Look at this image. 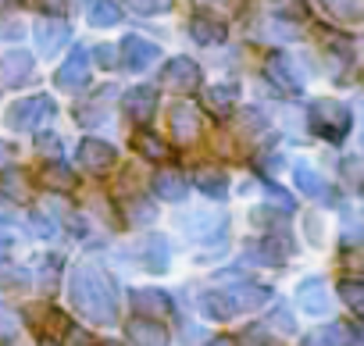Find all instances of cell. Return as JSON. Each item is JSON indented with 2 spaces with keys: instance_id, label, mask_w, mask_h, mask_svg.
I'll list each match as a JSON object with an SVG mask.
<instances>
[{
  "instance_id": "cell-17",
  "label": "cell",
  "mask_w": 364,
  "mask_h": 346,
  "mask_svg": "<svg viewBox=\"0 0 364 346\" xmlns=\"http://www.w3.org/2000/svg\"><path fill=\"white\" fill-rule=\"evenodd\" d=\"M236 100H240V86H236V82H218V86H211V90L204 93L208 111H211V114H218V118L232 114Z\"/></svg>"
},
{
  "instance_id": "cell-4",
  "label": "cell",
  "mask_w": 364,
  "mask_h": 346,
  "mask_svg": "<svg viewBox=\"0 0 364 346\" xmlns=\"http://www.w3.org/2000/svg\"><path fill=\"white\" fill-rule=\"evenodd\" d=\"M161 82L164 90H175V93H193L200 86V65L193 58H171L161 72Z\"/></svg>"
},
{
  "instance_id": "cell-47",
  "label": "cell",
  "mask_w": 364,
  "mask_h": 346,
  "mask_svg": "<svg viewBox=\"0 0 364 346\" xmlns=\"http://www.w3.org/2000/svg\"><path fill=\"white\" fill-rule=\"evenodd\" d=\"M8 157H15V146L11 143H0V161H8Z\"/></svg>"
},
{
  "instance_id": "cell-36",
  "label": "cell",
  "mask_w": 364,
  "mask_h": 346,
  "mask_svg": "<svg viewBox=\"0 0 364 346\" xmlns=\"http://www.w3.org/2000/svg\"><path fill=\"white\" fill-rule=\"evenodd\" d=\"M254 257H257V261H264V264H279V261H282L279 239H261V243H257V250H254Z\"/></svg>"
},
{
  "instance_id": "cell-12",
  "label": "cell",
  "mask_w": 364,
  "mask_h": 346,
  "mask_svg": "<svg viewBox=\"0 0 364 346\" xmlns=\"http://www.w3.org/2000/svg\"><path fill=\"white\" fill-rule=\"evenodd\" d=\"M33 75V54L26 50H8L0 58V82L4 86H22Z\"/></svg>"
},
{
  "instance_id": "cell-38",
  "label": "cell",
  "mask_w": 364,
  "mask_h": 346,
  "mask_svg": "<svg viewBox=\"0 0 364 346\" xmlns=\"http://www.w3.org/2000/svg\"><path fill=\"white\" fill-rule=\"evenodd\" d=\"M268 328H275V332H282V335H289V332H293L296 325H293V318H289V310H282V307H279V310H275V314L268 318Z\"/></svg>"
},
{
  "instance_id": "cell-44",
  "label": "cell",
  "mask_w": 364,
  "mask_h": 346,
  "mask_svg": "<svg viewBox=\"0 0 364 346\" xmlns=\"http://www.w3.org/2000/svg\"><path fill=\"white\" fill-rule=\"evenodd\" d=\"M261 125H264V118H261L257 111L243 114V129H247V132H254V136H257V132H261Z\"/></svg>"
},
{
  "instance_id": "cell-42",
  "label": "cell",
  "mask_w": 364,
  "mask_h": 346,
  "mask_svg": "<svg viewBox=\"0 0 364 346\" xmlns=\"http://www.w3.org/2000/svg\"><path fill=\"white\" fill-rule=\"evenodd\" d=\"M33 229L43 236V239H50L54 232H58V225H54V218H47V215H33Z\"/></svg>"
},
{
  "instance_id": "cell-27",
  "label": "cell",
  "mask_w": 364,
  "mask_h": 346,
  "mask_svg": "<svg viewBox=\"0 0 364 346\" xmlns=\"http://www.w3.org/2000/svg\"><path fill=\"white\" fill-rule=\"evenodd\" d=\"M321 8H325L332 18H339V22H357V18L364 15L360 0H321Z\"/></svg>"
},
{
  "instance_id": "cell-15",
  "label": "cell",
  "mask_w": 364,
  "mask_h": 346,
  "mask_svg": "<svg viewBox=\"0 0 364 346\" xmlns=\"http://www.w3.org/2000/svg\"><path fill=\"white\" fill-rule=\"evenodd\" d=\"M132 307H136V318L157 321V318H164L171 310V296L161 293V289H136L132 293Z\"/></svg>"
},
{
  "instance_id": "cell-18",
  "label": "cell",
  "mask_w": 364,
  "mask_h": 346,
  "mask_svg": "<svg viewBox=\"0 0 364 346\" xmlns=\"http://www.w3.org/2000/svg\"><path fill=\"white\" fill-rule=\"evenodd\" d=\"M193 186L204 197H211V200H225V193H229V179H225L222 168H197L193 171Z\"/></svg>"
},
{
  "instance_id": "cell-10",
  "label": "cell",
  "mask_w": 364,
  "mask_h": 346,
  "mask_svg": "<svg viewBox=\"0 0 364 346\" xmlns=\"http://www.w3.org/2000/svg\"><path fill=\"white\" fill-rule=\"evenodd\" d=\"M293 179H296L300 193H307L311 200H321V204H336V186H332L328 179H321L314 168H307V164H296V168H293Z\"/></svg>"
},
{
  "instance_id": "cell-9",
  "label": "cell",
  "mask_w": 364,
  "mask_h": 346,
  "mask_svg": "<svg viewBox=\"0 0 364 346\" xmlns=\"http://www.w3.org/2000/svg\"><path fill=\"white\" fill-rule=\"evenodd\" d=\"M122 107H125L129 121H136V125H146V121L154 118V111H157V93H154L150 86H132V90H125V100H122Z\"/></svg>"
},
{
  "instance_id": "cell-28",
  "label": "cell",
  "mask_w": 364,
  "mask_h": 346,
  "mask_svg": "<svg viewBox=\"0 0 364 346\" xmlns=\"http://www.w3.org/2000/svg\"><path fill=\"white\" fill-rule=\"evenodd\" d=\"M132 146H136L146 161H164V157H168V146H164L157 136H150V132H136V136H132Z\"/></svg>"
},
{
  "instance_id": "cell-21",
  "label": "cell",
  "mask_w": 364,
  "mask_h": 346,
  "mask_svg": "<svg viewBox=\"0 0 364 346\" xmlns=\"http://www.w3.org/2000/svg\"><path fill=\"white\" fill-rule=\"evenodd\" d=\"M154 193L161 197V200H171V204H178L182 197H186V179L178 175V171H157L154 175Z\"/></svg>"
},
{
  "instance_id": "cell-2",
  "label": "cell",
  "mask_w": 364,
  "mask_h": 346,
  "mask_svg": "<svg viewBox=\"0 0 364 346\" xmlns=\"http://www.w3.org/2000/svg\"><path fill=\"white\" fill-rule=\"evenodd\" d=\"M307 125H311L314 136H321V139H328V143H343L346 132H350V111H346V104L321 97V100H311V107H307Z\"/></svg>"
},
{
  "instance_id": "cell-45",
  "label": "cell",
  "mask_w": 364,
  "mask_h": 346,
  "mask_svg": "<svg viewBox=\"0 0 364 346\" xmlns=\"http://www.w3.org/2000/svg\"><path fill=\"white\" fill-rule=\"evenodd\" d=\"M343 171L350 175V183H357V157H346V161H343Z\"/></svg>"
},
{
  "instance_id": "cell-50",
  "label": "cell",
  "mask_w": 364,
  "mask_h": 346,
  "mask_svg": "<svg viewBox=\"0 0 364 346\" xmlns=\"http://www.w3.org/2000/svg\"><path fill=\"white\" fill-rule=\"evenodd\" d=\"M43 346H58V342H43Z\"/></svg>"
},
{
  "instance_id": "cell-43",
  "label": "cell",
  "mask_w": 364,
  "mask_h": 346,
  "mask_svg": "<svg viewBox=\"0 0 364 346\" xmlns=\"http://www.w3.org/2000/svg\"><path fill=\"white\" fill-rule=\"evenodd\" d=\"M36 146H40V153H54V157L61 153V143H58V136H40V139H36Z\"/></svg>"
},
{
  "instance_id": "cell-48",
  "label": "cell",
  "mask_w": 364,
  "mask_h": 346,
  "mask_svg": "<svg viewBox=\"0 0 364 346\" xmlns=\"http://www.w3.org/2000/svg\"><path fill=\"white\" fill-rule=\"evenodd\" d=\"M204 346H236L229 335H218V339H211V342H204Z\"/></svg>"
},
{
  "instance_id": "cell-5",
  "label": "cell",
  "mask_w": 364,
  "mask_h": 346,
  "mask_svg": "<svg viewBox=\"0 0 364 346\" xmlns=\"http://www.w3.org/2000/svg\"><path fill=\"white\" fill-rule=\"evenodd\" d=\"M157 58H161L157 43H150V40H143V36H125V40L118 43V61H122V68H129V72H143V68L154 65Z\"/></svg>"
},
{
  "instance_id": "cell-31",
  "label": "cell",
  "mask_w": 364,
  "mask_h": 346,
  "mask_svg": "<svg viewBox=\"0 0 364 346\" xmlns=\"http://www.w3.org/2000/svg\"><path fill=\"white\" fill-rule=\"evenodd\" d=\"M193 4H197L200 11H208V15H222V18L243 11V0H193ZM222 18H218V22H222Z\"/></svg>"
},
{
  "instance_id": "cell-32",
  "label": "cell",
  "mask_w": 364,
  "mask_h": 346,
  "mask_svg": "<svg viewBox=\"0 0 364 346\" xmlns=\"http://www.w3.org/2000/svg\"><path fill=\"white\" fill-rule=\"evenodd\" d=\"M339 296L350 303V310H353V314H360V310H364V286H360V282H353V279L339 282Z\"/></svg>"
},
{
  "instance_id": "cell-8",
  "label": "cell",
  "mask_w": 364,
  "mask_h": 346,
  "mask_svg": "<svg viewBox=\"0 0 364 346\" xmlns=\"http://www.w3.org/2000/svg\"><path fill=\"white\" fill-rule=\"evenodd\" d=\"M33 36H36V43H40V54H58L65 43H68V22L65 18H40L36 26H33Z\"/></svg>"
},
{
  "instance_id": "cell-20",
  "label": "cell",
  "mask_w": 364,
  "mask_h": 346,
  "mask_svg": "<svg viewBox=\"0 0 364 346\" xmlns=\"http://www.w3.org/2000/svg\"><path fill=\"white\" fill-rule=\"evenodd\" d=\"M304 346H357V339H353V328H350V325H339V321H336V325H328V328L307 335Z\"/></svg>"
},
{
  "instance_id": "cell-39",
  "label": "cell",
  "mask_w": 364,
  "mask_h": 346,
  "mask_svg": "<svg viewBox=\"0 0 364 346\" xmlns=\"http://www.w3.org/2000/svg\"><path fill=\"white\" fill-rule=\"evenodd\" d=\"M264 190H268V197H272L275 204H282V211H293V207H296V204H293V197H289L279 183H264Z\"/></svg>"
},
{
  "instance_id": "cell-49",
  "label": "cell",
  "mask_w": 364,
  "mask_h": 346,
  "mask_svg": "<svg viewBox=\"0 0 364 346\" xmlns=\"http://www.w3.org/2000/svg\"><path fill=\"white\" fill-rule=\"evenodd\" d=\"M15 4V0H0V8H11Z\"/></svg>"
},
{
  "instance_id": "cell-40",
  "label": "cell",
  "mask_w": 364,
  "mask_h": 346,
  "mask_svg": "<svg viewBox=\"0 0 364 346\" xmlns=\"http://www.w3.org/2000/svg\"><path fill=\"white\" fill-rule=\"evenodd\" d=\"M15 328H18V314L0 303V335H15Z\"/></svg>"
},
{
  "instance_id": "cell-30",
  "label": "cell",
  "mask_w": 364,
  "mask_h": 346,
  "mask_svg": "<svg viewBox=\"0 0 364 346\" xmlns=\"http://www.w3.org/2000/svg\"><path fill=\"white\" fill-rule=\"evenodd\" d=\"M43 183L54 186V190H72V186H75V175H72V171H68L61 161H50L47 171H43Z\"/></svg>"
},
{
  "instance_id": "cell-41",
  "label": "cell",
  "mask_w": 364,
  "mask_h": 346,
  "mask_svg": "<svg viewBox=\"0 0 364 346\" xmlns=\"http://www.w3.org/2000/svg\"><path fill=\"white\" fill-rule=\"evenodd\" d=\"M58 268H61L58 257H47V261H43V275H40L43 289H54V282H58Z\"/></svg>"
},
{
  "instance_id": "cell-35",
  "label": "cell",
  "mask_w": 364,
  "mask_h": 346,
  "mask_svg": "<svg viewBox=\"0 0 364 346\" xmlns=\"http://www.w3.org/2000/svg\"><path fill=\"white\" fill-rule=\"evenodd\" d=\"M125 8L136 11V15H157V11L171 8V0H125Z\"/></svg>"
},
{
  "instance_id": "cell-37",
  "label": "cell",
  "mask_w": 364,
  "mask_h": 346,
  "mask_svg": "<svg viewBox=\"0 0 364 346\" xmlns=\"http://www.w3.org/2000/svg\"><path fill=\"white\" fill-rule=\"evenodd\" d=\"M0 286H26V271L15 264H0Z\"/></svg>"
},
{
  "instance_id": "cell-25",
  "label": "cell",
  "mask_w": 364,
  "mask_h": 346,
  "mask_svg": "<svg viewBox=\"0 0 364 346\" xmlns=\"http://www.w3.org/2000/svg\"><path fill=\"white\" fill-rule=\"evenodd\" d=\"M111 97H114V86L97 90V93H93V100H90V107H79V111H75V118H79V121H86V125H97V121L104 118V107L111 104Z\"/></svg>"
},
{
  "instance_id": "cell-11",
  "label": "cell",
  "mask_w": 364,
  "mask_h": 346,
  "mask_svg": "<svg viewBox=\"0 0 364 346\" xmlns=\"http://www.w3.org/2000/svg\"><path fill=\"white\" fill-rule=\"evenodd\" d=\"M296 296H300V307L307 310V314H328L332 310V293H328V282L325 279H307V282H300V289H296Z\"/></svg>"
},
{
  "instance_id": "cell-6",
  "label": "cell",
  "mask_w": 364,
  "mask_h": 346,
  "mask_svg": "<svg viewBox=\"0 0 364 346\" xmlns=\"http://www.w3.org/2000/svg\"><path fill=\"white\" fill-rule=\"evenodd\" d=\"M54 82H58L61 90H82V86L90 82V54H86L82 47H75V50L65 58V65L58 68Z\"/></svg>"
},
{
  "instance_id": "cell-16",
  "label": "cell",
  "mask_w": 364,
  "mask_h": 346,
  "mask_svg": "<svg viewBox=\"0 0 364 346\" xmlns=\"http://www.w3.org/2000/svg\"><path fill=\"white\" fill-rule=\"evenodd\" d=\"M79 161L90 168V171H107L114 164V146L104 143V139H82L79 143Z\"/></svg>"
},
{
  "instance_id": "cell-14",
  "label": "cell",
  "mask_w": 364,
  "mask_h": 346,
  "mask_svg": "<svg viewBox=\"0 0 364 346\" xmlns=\"http://www.w3.org/2000/svg\"><path fill=\"white\" fill-rule=\"evenodd\" d=\"M125 335L132 346H168V328L161 321H150V318H132Z\"/></svg>"
},
{
  "instance_id": "cell-24",
  "label": "cell",
  "mask_w": 364,
  "mask_h": 346,
  "mask_svg": "<svg viewBox=\"0 0 364 346\" xmlns=\"http://www.w3.org/2000/svg\"><path fill=\"white\" fill-rule=\"evenodd\" d=\"M190 33H193V40L204 43V47L225 43V26H222V22H211V18H193V22H190Z\"/></svg>"
},
{
  "instance_id": "cell-3",
  "label": "cell",
  "mask_w": 364,
  "mask_h": 346,
  "mask_svg": "<svg viewBox=\"0 0 364 346\" xmlns=\"http://www.w3.org/2000/svg\"><path fill=\"white\" fill-rule=\"evenodd\" d=\"M54 118V100L50 97H29V100H18L11 111H8V129H40L43 121Z\"/></svg>"
},
{
  "instance_id": "cell-19",
  "label": "cell",
  "mask_w": 364,
  "mask_h": 346,
  "mask_svg": "<svg viewBox=\"0 0 364 346\" xmlns=\"http://www.w3.org/2000/svg\"><path fill=\"white\" fill-rule=\"evenodd\" d=\"M225 293H229V303H232L236 314L240 310H257L272 300V289H264V286H236V289H225Z\"/></svg>"
},
{
  "instance_id": "cell-29",
  "label": "cell",
  "mask_w": 364,
  "mask_h": 346,
  "mask_svg": "<svg viewBox=\"0 0 364 346\" xmlns=\"http://www.w3.org/2000/svg\"><path fill=\"white\" fill-rule=\"evenodd\" d=\"M0 190H4V197L11 200H22L29 190H26V175L18 168H8V171H0Z\"/></svg>"
},
{
  "instance_id": "cell-34",
  "label": "cell",
  "mask_w": 364,
  "mask_h": 346,
  "mask_svg": "<svg viewBox=\"0 0 364 346\" xmlns=\"http://www.w3.org/2000/svg\"><path fill=\"white\" fill-rule=\"evenodd\" d=\"M157 218V207L150 200H129V222L132 225H150Z\"/></svg>"
},
{
  "instance_id": "cell-46",
  "label": "cell",
  "mask_w": 364,
  "mask_h": 346,
  "mask_svg": "<svg viewBox=\"0 0 364 346\" xmlns=\"http://www.w3.org/2000/svg\"><path fill=\"white\" fill-rule=\"evenodd\" d=\"M97 58H100V65H111V61H114V54H111L107 47H100V50H97Z\"/></svg>"
},
{
  "instance_id": "cell-13",
  "label": "cell",
  "mask_w": 364,
  "mask_h": 346,
  "mask_svg": "<svg viewBox=\"0 0 364 346\" xmlns=\"http://www.w3.org/2000/svg\"><path fill=\"white\" fill-rule=\"evenodd\" d=\"M136 261L150 271V275H161L164 268H168V261H171V250H168V239L164 236H146L143 243H139V254H136Z\"/></svg>"
},
{
  "instance_id": "cell-7",
  "label": "cell",
  "mask_w": 364,
  "mask_h": 346,
  "mask_svg": "<svg viewBox=\"0 0 364 346\" xmlns=\"http://www.w3.org/2000/svg\"><path fill=\"white\" fill-rule=\"evenodd\" d=\"M168 121H171V139L175 143H193L200 136V114L193 104H175L168 111Z\"/></svg>"
},
{
  "instance_id": "cell-1",
  "label": "cell",
  "mask_w": 364,
  "mask_h": 346,
  "mask_svg": "<svg viewBox=\"0 0 364 346\" xmlns=\"http://www.w3.org/2000/svg\"><path fill=\"white\" fill-rule=\"evenodd\" d=\"M68 296L75 303V310L82 318H90L93 325H111L118 314V296H114V282L100 271V268H75L68 279Z\"/></svg>"
},
{
  "instance_id": "cell-23",
  "label": "cell",
  "mask_w": 364,
  "mask_h": 346,
  "mask_svg": "<svg viewBox=\"0 0 364 346\" xmlns=\"http://www.w3.org/2000/svg\"><path fill=\"white\" fill-rule=\"evenodd\" d=\"M118 22H122V4H118V0H93V4H90V26L111 29Z\"/></svg>"
},
{
  "instance_id": "cell-26",
  "label": "cell",
  "mask_w": 364,
  "mask_h": 346,
  "mask_svg": "<svg viewBox=\"0 0 364 346\" xmlns=\"http://www.w3.org/2000/svg\"><path fill=\"white\" fill-rule=\"evenodd\" d=\"M200 310H204L208 318H215V321H225V318L236 314L225 289H222V293H218V289H215V293H204V296H200Z\"/></svg>"
},
{
  "instance_id": "cell-22",
  "label": "cell",
  "mask_w": 364,
  "mask_h": 346,
  "mask_svg": "<svg viewBox=\"0 0 364 346\" xmlns=\"http://www.w3.org/2000/svg\"><path fill=\"white\" fill-rule=\"evenodd\" d=\"M222 229H225V215H208V211H200V215L186 218V232H190L193 239H215Z\"/></svg>"
},
{
  "instance_id": "cell-33",
  "label": "cell",
  "mask_w": 364,
  "mask_h": 346,
  "mask_svg": "<svg viewBox=\"0 0 364 346\" xmlns=\"http://www.w3.org/2000/svg\"><path fill=\"white\" fill-rule=\"evenodd\" d=\"M268 72H272V79H279L289 93H296V90H300V82L289 75V61H286V58H272V61H268Z\"/></svg>"
}]
</instances>
